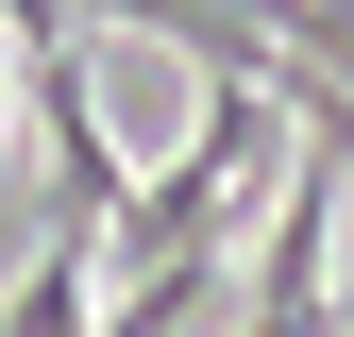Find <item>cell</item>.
Instances as JSON below:
<instances>
[{
	"label": "cell",
	"mask_w": 354,
	"mask_h": 337,
	"mask_svg": "<svg viewBox=\"0 0 354 337\" xmlns=\"http://www.w3.org/2000/svg\"><path fill=\"white\" fill-rule=\"evenodd\" d=\"M0 152H17V17H0Z\"/></svg>",
	"instance_id": "3"
},
{
	"label": "cell",
	"mask_w": 354,
	"mask_h": 337,
	"mask_svg": "<svg viewBox=\"0 0 354 337\" xmlns=\"http://www.w3.org/2000/svg\"><path fill=\"white\" fill-rule=\"evenodd\" d=\"M337 220H354V168L321 135H287V186H270V236H253L236 337H321V253H337Z\"/></svg>",
	"instance_id": "1"
},
{
	"label": "cell",
	"mask_w": 354,
	"mask_h": 337,
	"mask_svg": "<svg viewBox=\"0 0 354 337\" xmlns=\"http://www.w3.org/2000/svg\"><path fill=\"white\" fill-rule=\"evenodd\" d=\"M84 287H102V236H51V253H34V287L0 304V337H102Z\"/></svg>",
	"instance_id": "2"
}]
</instances>
